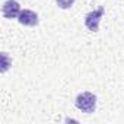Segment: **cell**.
I'll return each mask as SVG.
<instances>
[{"label":"cell","mask_w":124,"mask_h":124,"mask_svg":"<svg viewBox=\"0 0 124 124\" xmlns=\"http://www.w3.org/2000/svg\"><path fill=\"white\" fill-rule=\"evenodd\" d=\"M75 105L79 111L85 112V114H92L96 108V95H93L92 92H82L76 96L75 99Z\"/></svg>","instance_id":"6da1fadb"},{"label":"cell","mask_w":124,"mask_h":124,"mask_svg":"<svg viewBox=\"0 0 124 124\" xmlns=\"http://www.w3.org/2000/svg\"><path fill=\"white\" fill-rule=\"evenodd\" d=\"M55 3H57V6H58L60 9L67 10V9H70V8L73 6L75 0H55Z\"/></svg>","instance_id":"8992f818"},{"label":"cell","mask_w":124,"mask_h":124,"mask_svg":"<svg viewBox=\"0 0 124 124\" xmlns=\"http://www.w3.org/2000/svg\"><path fill=\"white\" fill-rule=\"evenodd\" d=\"M0 58H2V73H6L9 70V67L12 66V58L8 55V53H2Z\"/></svg>","instance_id":"5b68a950"},{"label":"cell","mask_w":124,"mask_h":124,"mask_svg":"<svg viewBox=\"0 0 124 124\" xmlns=\"http://www.w3.org/2000/svg\"><path fill=\"white\" fill-rule=\"evenodd\" d=\"M104 13H105V8L104 6H99L98 9L86 13V16H85V26L91 32H98L99 31V22H101Z\"/></svg>","instance_id":"7a4b0ae2"},{"label":"cell","mask_w":124,"mask_h":124,"mask_svg":"<svg viewBox=\"0 0 124 124\" xmlns=\"http://www.w3.org/2000/svg\"><path fill=\"white\" fill-rule=\"evenodd\" d=\"M18 22L23 26H37L39 19H38V13L29 9H23L21 10L19 16H18Z\"/></svg>","instance_id":"277c9868"},{"label":"cell","mask_w":124,"mask_h":124,"mask_svg":"<svg viewBox=\"0 0 124 124\" xmlns=\"http://www.w3.org/2000/svg\"><path fill=\"white\" fill-rule=\"evenodd\" d=\"M21 10H22L21 5L16 0H6L2 6V13H3V18L6 19H18Z\"/></svg>","instance_id":"3957f363"}]
</instances>
